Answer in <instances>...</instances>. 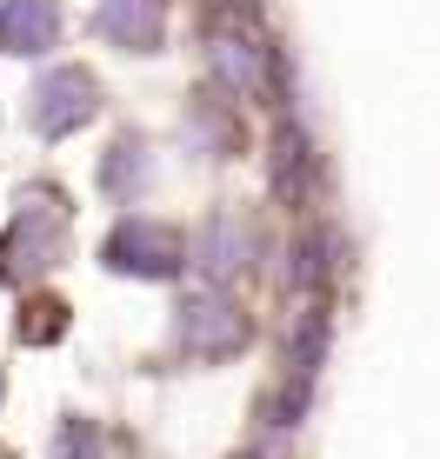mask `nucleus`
Returning <instances> with one entry per match:
<instances>
[{"label":"nucleus","instance_id":"1","mask_svg":"<svg viewBox=\"0 0 440 459\" xmlns=\"http://www.w3.org/2000/svg\"><path fill=\"white\" fill-rule=\"evenodd\" d=\"M81 120H93V81L81 67H60L34 87V126L40 134H74Z\"/></svg>","mask_w":440,"mask_h":459},{"label":"nucleus","instance_id":"2","mask_svg":"<svg viewBox=\"0 0 440 459\" xmlns=\"http://www.w3.org/2000/svg\"><path fill=\"white\" fill-rule=\"evenodd\" d=\"M107 260H114L120 273H174L180 240L167 227H154V220H134V227H120L114 240H107Z\"/></svg>","mask_w":440,"mask_h":459},{"label":"nucleus","instance_id":"3","mask_svg":"<svg viewBox=\"0 0 440 459\" xmlns=\"http://www.w3.org/2000/svg\"><path fill=\"white\" fill-rule=\"evenodd\" d=\"M180 340H187V353L220 359V353H233V346L247 340V320L227 307V299H194L187 320H180Z\"/></svg>","mask_w":440,"mask_h":459},{"label":"nucleus","instance_id":"4","mask_svg":"<svg viewBox=\"0 0 440 459\" xmlns=\"http://www.w3.org/2000/svg\"><path fill=\"white\" fill-rule=\"evenodd\" d=\"M54 27H60L54 0H7L0 7V54H40V47H54Z\"/></svg>","mask_w":440,"mask_h":459},{"label":"nucleus","instance_id":"5","mask_svg":"<svg viewBox=\"0 0 440 459\" xmlns=\"http://www.w3.org/2000/svg\"><path fill=\"white\" fill-rule=\"evenodd\" d=\"M161 21H167L161 0H107L101 7V34L120 40V47H140V54L161 40Z\"/></svg>","mask_w":440,"mask_h":459},{"label":"nucleus","instance_id":"6","mask_svg":"<svg viewBox=\"0 0 440 459\" xmlns=\"http://www.w3.org/2000/svg\"><path fill=\"white\" fill-rule=\"evenodd\" d=\"M27 313H34V320H21V340H54L60 333V307L40 299V307H27Z\"/></svg>","mask_w":440,"mask_h":459},{"label":"nucleus","instance_id":"7","mask_svg":"<svg viewBox=\"0 0 440 459\" xmlns=\"http://www.w3.org/2000/svg\"><path fill=\"white\" fill-rule=\"evenodd\" d=\"M0 459H7V453H0Z\"/></svg>","mask_w":440,"mask_h":459}]
</instances>
